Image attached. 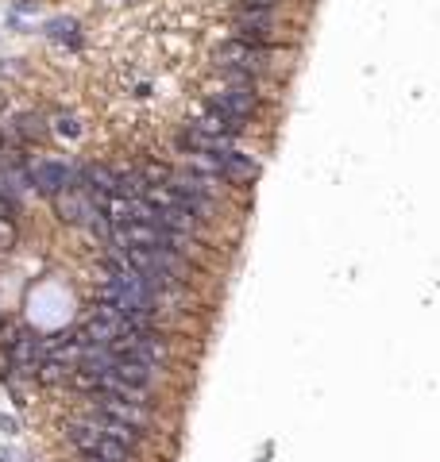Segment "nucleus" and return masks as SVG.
Here are the masks:
<instances>
[{
  "mask_svg": "<svg viewBox=\"0 0 440 462\" xmlns=\"http://www.w3.org/2000/svg\"><path fill=\"white\" fill-rule=\"evenodd\" d=\"M232 31V39H243V43H267L274 31V12L271 8H236Z\"/></svg>",
  "mask_w": 440,
  "mask_h": 462,
  "instance_id": "4",
  "label": "nucleus"
},
{
  "mask_svg": "<svg viewBox=\"0 0 440 462\" xmlns=\"http://www.w3.org/2000/svg\"><path fill=\"white\" fill-rule=\"evenodd\" d=\"M47 35L59 39V43H70V46L81 43V31H78V23H73V20H51V23H47Z\"/></svg>",
  "mask_w": 440,
  "mask_h": 462,
  "instance_id": "8",
  "label": "nucleus"
},
{
  "mask_svg": "<svg viewBox=\"0 0 440 462\" xmlns=\"http://www.w3.org/2000/svg\"><path fill=\"white\" fill-rule=\"evenodd\" d=\"M274 4L279 0H240V8H271V12H274Z\"/></svg>",
  "mask_w": 440,
  "mask_h": 462,
  "instance_id": "9",
  "label": "nucleus"
},
{
  "mask_svg": "<svg viewBox=\"0 0 440 462\" xmlns=\"http://www.w3.org/2000/svg\"><path fill=\"white\" fill-rule=\"evenodd\" d=\"M97 412L109 420H116V424H128L135 427V432H143L147 424H151V412H147L143 401H128V397H101L97 401Z\"/></svg>",
  "mask_w": 440,
  "mask_h": 462,
  "instance_id": "6",
  "label": "nucleus"
},
{
  "mask_svg": "<svg viewBox=\"0 0 440 462\" xmlns=\"http://www.w3.org/2000/svg\"><path fill=\"white\" fill-rule=\"evenodd\" d=\"M209 104H216L224 116L248 123L251 112L259 108V89H240V85H220L216 93H209Z\"/></svg>",
  "mask_w": 440,
  "mask_h": 462,
  "instance_id": "5",
  "label": "nucleus"
},
{
  "mask_svg": "<svg viewBox=\"0 0 440 462\" xmlns=\"http://www.w3.org/2000/svg\"><path fill=\"white\" fill-rule=\"evenodd\" d=\"M28 173H31V189L51 196V201L78 185V170L62 158H35V162H28Z\"/></svg>",
  "mask_w": 440,
  "mask_h": 462,
  "instance_id": "3",
  "label": "nucleus"
},
{
  "mask_svg": "<svg viewBox=\"0 0 440 462\" xmlns=\"http://www.w3.org/2000/svg\"><path fill=\"white\" fill-rule=\"evenodd\" d=\"M54 212H59L66 224L81 227V231H89V227L97 224V220H104L101 201H97L89 189H81V185H73V189H66V193L54 196Z\"/></svg>",
  "mask_w": 440,
  "mask_h": 462,
  "instance_id": "2",
  "label": "nucleus"
},
{
  "mask_svg": "<svg viewBox=\"0 0 440 462\" xmlns=\"http://www.w3.org/2000/svg\"><path fill=\"white\" fill-rule=\"evenodd\" d=\"M271 65V51L263 43H243V39H224L216 46V70H236V73H259Z\"/></svg>",
  "mask_w": 440,
  "mask_h": 462,
  "instance_id": "1",
  "label": "nucleus"
},
{
  "mask_svg": "<svg viewBox=\"0 0 440 462\" xmlns=\"http://www.w3.org/2000/svg\"><path fill=\"white\" fill-rule=\"evenodd\" d=\"M220 170H224V181H255L259 177V162L243 151H228L220 154Z\"/></svg>",
  "mask_w": 440,
  "mask_h": 462,
  "instance_id": "7",
  "label": "nucleus"
}]
</instances>
